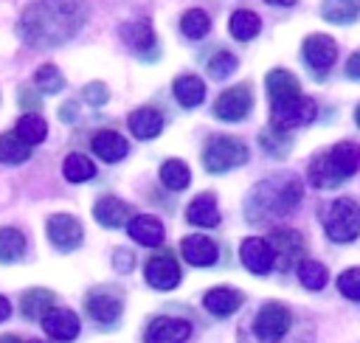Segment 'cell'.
Listing matches in <instances>:
<instances>
[{
    "label": "cell",
    "mask_w": 360,
    "mask_h": 343,
    "mask_svg": "<svg viewBox=\"0 0 360 343\" xmlns=\"http://www.w3.org/2000/svg\"><path fill=\"white\" fill-rule=\"evenodd\" d=\"M360 169V146L354 141H340L329 152H321L309 163V183L315 188H338Z\"/></svg>",
    "instance_id": "obj_2"
},
{
    "label": "cell",
    "mask_w": 360,
    "mask_h": 343,
    "mask_svg": "<svg viewBox=\"0 0 360 343\" xmlns=\"http://www.w3.org/2000/svg\"><path fill=\"white\" fill-rule=\"evenodd\" d=\"M127 231H129V236H132L138 245H146V247H158V245L163 242V236H166L163 222H160L158 216H149V214L132 216V219L127 222Z\"/></svg>",
    "instance_id": "obj_19"
},
{
    "label": "cell",
    "mask_w": 360,
    "mask_h": 343,
    "mask_svg": "<svg viewBox=\"0 0 360 343\" xmlns=\"http://www.w3.org/2000/svg\"><path fill=\"white\" fill-rule=\"evenodd\" d=\"M180 31L188 37V39H202L208 31H211V20L202 8H188L183 17H180Z\"/></svg>",
    "instance_id": "obj_36"
},
{
    "label": "cell",
    "mask_w": 360,
    "mask_h": 343,
    "mask_svg": "<svg viewBox=\"0 0 360 343\" xmlns=\"http://www.w3.org/2000/svg\"><path fill=\"white\" fill-rule=\"evenodd\" d=\"M87 14L84 0H34L22 8L17 34L31 48H56L82 31Z\"/></svg>",
    "instance_id": "obj_1"
},
{
    "label": "cell",
    "mask_w": 360,
    "mask_h": 343,
    "mask_svg": "<svg viewBox=\"0 0 360 343\" xmlns=\"http://www.w3.org/2000/svg\"><path fill=\"white\" fill-rule=\"evenodd\" d=\"M62 174H65L70 183H84V180H90V177L96 174V166H93V160H90L87 155L73 152V155L65 157V163H62Z\"/></svg>",
    "instance_id": "obj_34"
},
{
    "label": "cell",
    "mask_w": 360,
    "mask_h": 343,
    "mask_svg": "<svg viewBox=\"0 0 360 343\" xmlns=\"http://www.w3.org/2000/svg\"><path fill=\"white\" fill-rule=\"evenodd\" d=\"M45 231H48V239L59 250H76L82 245V236H84L82 222L76 216H70V214H53V216H48Z\"/></svg>",
    "instance_id": "obj_13"
},
{
    "label": "cell",
    "mask_w": 360,
    "mask_h": 343,
    "mask_svg": "<svg viewBox=\"0 0 360 343\" xmlns=\"http://www.w3.org/2000/svg\"><path fill=\"white\" fill-rule=\"evenodd\" d=\"M191 335V323L183 318H155L146 332H143V343H186Z\"/></svg>",
    "instance_id": "obj_14"
},
{
    "label": "cell",
    "mask_w": 360,
    "mask_h": 343,
    "mask_svg": "<svg viewBox=\"0 0 360 343\" xmlns=\"http://www.w3.org/2000/svg\"><path fill=\"white\" fill-rule=\"evenodd\" d=\"M84 309L87 315L96 321V323H115L121 309H124V298L118 290H110V287H98L93 290L87 298H84Z\"/></svg>",
    "instance_id": "obj_11"
},
{
    "label": "cell",
    "mask_w": 360,
    "mask_h": 343,
    "mask_svg": "<svg viewBox=\"0 0 360 343\" xmlns=\"http://www.w3.org/2000/svg\"><path fill=\"white\" fill-rule=\"evenodd\" d=\"M14 132H17L28 146H34V143L45 141V135H48V124H45L42 115H37V112H25V115L17 121Z\"/></svg>",
    "instance_id": "obj_32"
},
{
    "label": "cell",
    "mask_w": 360,
    "mask_h": 343,
    "mask_svg": "<svg viewBox=\"0 0 360 343\" xmlns=\"http://www.w3.org/2000/svg\"><path fill=\"white\" fill-rule=\"evenodd\" d=\"M84 98H87V104H93V107H101L107 98H110V93H107V87L101 84V82H90L84 90Z\"/></svg>",
    "instance_id": "obj_41"
},
{
    "label": "cell",
    "mask_w": 360,
    "mask_h": 343,
    "mask_svg": "<svg viewBox=\"0 0 360 343\" xmlns=\"http://www.w3.org/2000/svg\"><path fill=\"white\" fill-rule=\"evenodd\" d=\"M264 87H267L270 101H276V98H287V96L301 93L295 73H290V70H284V67H273V70L267 73V79H264Z\"/></svg>",
    "instance_id": "obj_28"
},
{
    "label": "cell",
    "mask_w": 360,
    "mask_h": 343,
    "mask_svg": "<svg viewBox=\"0 0 360 343\" xmlns=\"http://www.w3.org/2000/svg\"><path fill=\"white\" fill-rule=\"evenodd\" d=\"M93 216H96V222L104 225V228H121L124 222L132 219V208H129L124 200H118V197H101V200L93 205Z\"/></svg>",
    "instance_id": "obj_20"
},
{
    "label": "cell",
    "mask_w": 360,
    "mask_h": 343,
    "mask_svg": "<svg viewBox=\"0 0 360 343\" xmlns=\"http://www.w3.org/2000/svg\"><path fill=\"white\" fill-rule=\"evenodd\" d=\"M346 76L354 79V82H360V51H354V53L349 56V62H346Z\"/></svg>",
    "instance_id": "obj_42"
},
{
    "label": "cell",
    "mask_w": 360,
    "mask_h": 343,
    "mask_svg": "<svg viewBox=\"0 0 360 343\" xmlns=\"http://www.w3.org/2000/svg\"><path fill=\"white\" fill-rule=\"evenodd\" d=\"M267 245L273 247V256H276V267L278 270H290L292 264H301V256H304V236L298 231H290V228H276L267 239Z\"/></svg>",
    "instance_id": "obj_8"
},
{
    "label": "cell",
    "mask_w": 360,
    "mask_h": 343,
    "mask_svg": "<svg viewBox=\"0 0 360 343\" xmlns=\"http://www.w3.org/2000/svg\"><path fill=\"white\" fill-rule=\"evenodd\" d=\"M90 146H93V152H96L101 160H107V163H115V160L127 157V152H129V143H127L118 132H112V129L96 132Z\"/></svg>",
    "instance_id": "obj_23"
},
{
    "label": "cell",
    "mask_w": 360,
    "mask_h": 343,
    "mask_svg": "<svg viewBox=\"0 0 360 343\" xmlns=\"http://www.w3.org/2000/svg\"><path fill=\"white\" fill-rule=\"evenodd\" d=\"M301 56H304V62L309 65V70H312L315 76H323V73L335 65L338 45H335V39L326 37V34H309V37L304 39V45H301Z\"/></svg>",
    "instance_id": "obj_10"
},
{
    "label": "cell",
    "mask_w": 360,
    "mask_h": 343,
    "mask_svg": "<svg viewBox=\"0 0 360 343\" xmlns=\"http://www.w3.org/2000/svg\"><path fill=\"white\" fill-rule=\"evenodd\" d=\"M242 301H245V295H242L239 290H233V287H214V290H208V292L202 295V306H205L211 315H217V318L233 315V312L242 306Z\"/></svg>",
    "instance_id": "obj_18"
},
{
    "label": "cell",
    "mask_w": 360,
    "mask_h": 343,
    "mask_svg": "<svg viewBox=\"0 0 360 343\" xmlns=\"http://www.w3.org/2000/svg\"><path fill=\"white\" fill-rule=\"evenodd\" d=\"M172 93H174V98H177L183 107L191 110V107H197V104L205 98V84H202L200 76H194V73H183V76L174 79Z\"/></svg>",
    "instance_id": "obj_25"
},
{
    "label": "cell",
    "mask_w": 360,
    "mask_h": 343,
    "mask_svg": "<svg viewBox=\"0 0 360 343\" xmlns=\"http://www.w3.org/2000/svg\"><path fill=\"white\" fill-rule=\"evenodd\" d=\"M163 129V115L155 107H141L135 112H129V132L141 141H149L155 135H160Z\"/></svg>",
    "instance_id": "obj_24"
},
{
    "label": "cell",
    "mask_w": 360,
    "mask_h": 343,
    "mask_svg": "<svg viewBox=\"0 0 360 343\" xmlns=\"http://www.w3.org/2000/svg\"><path fill=\"white\" fill-rule=\"evenodd\" d=\"M34 82H37V87L42 93H59L65 87V79H62L56 65H39L37 73H34Z\"/></svg>",
    "instance_id": "obj_38"
},
{
    "label": "cell",
    "mask_w": 360,
    "mask_h": 343,
    "mask_svg": "<svg viewBox=\"0 0 360 343\" xmlns=\"http://www.w3.org/2000/svg\"><path fill=\"white\" fill-rule=\"evenodd\" d=\"M259 143H262V149H264L267 155L284 157V155L290 152V146H292V138H290V132H284V129H278V127L270 124L267 129L259 132Z\"/></svg>",
    "instance_id": "obj_33"
},
{
    "label": "cell",
    "mask_w": 360,
    "mask_h": 343,
    "mask_svg": "<svg viewBox=\"0 0 360 343\" xmlns=\"http://www.w3.org/2000/svg\"><path fill=\"white\" fill-rule=\"evenodd\" d=\"M290 329H292V312L278 301H267L253 315V326H250L256 343H281L287 340Z\"/></svg>",
    "instance_id": "obj_5"
},
{
    "label": "cell",
    "mask_w": 360,
    "mask_h": 343,
    "mask_svg": "<svg viewBox=\"0 0 360 343\" xmlns=\"http://www.w3.org/2000/svg\"><path fill=\"white\" fill-rule=\"evenodd\" d=\"M186 219L197 228H217L219 225V208H217V200L214 194H200L188 202L186 208Z\"/></svg>",
    "instance_id": "obj_22"
},
{
    "label": "cell",
    "mask_w": 360,
    "mask_h": 343,
    "mask_svg": "<svg viewBox=\"0 0 360 343\" xmlns=\"http://www.w3.org/2000/svg\"><path fill=\"white\" fill-rule=\"evenodd\" d=\"M326 278H329V273H326V267H323L321 261L307 259V261L298 264V281H301L307 290H323V287H326Z\"/></svg>",
    "instance_id": "obj_37"
},
{
    "label": "cell",
    "mask_w": 360,
    "mask_h": 343,
    "mask_svg": "<svg viewBox=\"0 0 360 343\" xmlns=\"http://www.w3.org/2000/svg\"><path fill=\"white\" fill-rule=\"evenodd\" d=\"M25 253V236L17 228H0V261L11 264L17 259H22Z\"/></svg>",
    "instance_id": "obj_31"
},
{
    "label": "cell",
    "mask_w": 360,
    "mask_h": 343,
    "mask_svg": "<svg viewBox=\"0 0 360 343\" xmlns=\"http://www.w3.org/2000/svg\"><path fill=\"white\" fill-rule=\"evenodd\" d=\"M115 267H118V270H129V267H132V256H129L127 250H118V253H115Z\"/></svg>",
    "instance_id": "obj_43"
},
{
    "label": "cell",
    "mask_w": 360,
    "mask_h": 343,
    "mask_svg": "<svg viewBox=\"0 0 360 343\" xmlns=\"http://www.w3.org/2000/svg\"><path fill=\"white\" fill-rule=\"evenodd\" d=\"M121 39H124L132 51L143 53V59H155V56H152V53H155V31H152V25H149L146 20L124 22V25H121Z\"/></svg>",
    "instance_id": "obj_17"
},
{
    "label": "cell",
    "mask_w": 360,
    "mask_h": 343,
    "mask_svg": "<svg viewBox=\"0 0 360 343\" xmlns=\"http://www.w3.org/2000/svg\"><path fill=\"white\" fill-rule=\"evenodd\" d=\"M338 290L352 298V301H360V267H349L338 276Z\"/></svg>",
    "instance_id": "obj_40"
},
{
    "label": "cell",
    "mask_w": 360,
    "mask_h": 343,
    "mask_svg": "<svg viewBox=\"0 0 360 343\" xmlns=\"http://www.w3.org/2000/svg\"><path fill=\"white\" fill-rule=\"evenodd\" d=\"M31 343H45V340H31Z\"/></svg>",
    "instance_id": "obj_49"
},
{
    "label": "cell",
    "mask_w": 360,
    "mask_h": 343,
    "mask_svg": "<svg viewBox=\"0 0 360 343\" xmlns=\"http://www.w3.org/2000/svg\"><path fill=\"white\" fill-rule=\"evenodd\" d=\"M239 256H242V264H245L250 273H256V276H264V273H270V270L276 267L273 247H270L267 239H262V236L245 239L242 247H239Z\"/></svg>",
    "instance_id": "obj_15"
},
{
    "label": "cell",
    "mask_w": 360,
    "mask_h": 343,
    "mask_svg": "<svg viewBox=\"0 0 360 343\" xmlns=\"http://www.w3.org/2000/svg\"><path fill=\"white\" fill-rule=\"evenodd\" d=\"M253 107V96L248 84H233L214 101V115L222 121H242Z\"/></svg>",
    "instance_id": "obj_12"
},
{
    "label": "cell",
    "mask_w": 360,
    "mask_h": 343,
    "mask_svg": "<svg viewBox=\"0 0 360 343\" xmlns=\"http://www.w3.org/2000/svg\"><path fill=\"white\" fill-rule=\"evenodd\" d=\"M28 157H31V146H28L17 132L0 135V163L17 166V163H25Z\"/></svg>",
    "instance_id": "obj_30"
},
{
    "label": "cell",
    "mask_w": 360,
    "mask_h": 343,
    "mask_svg": "<svg viewBox=\"0 0 360 343\" xmlns=\"http://www.w3.org/2000/svg\"><path fill=\"white\" fill-rule=\"evenodd\" d=\"M8 315H11V304H8V298H3V295H0V323H3Z\"/></svg>",
    "instance_id": "obj_45"
},
{
    "label": "cell",
    "mask_w": 360,
    "mask_h": 343,
    "mask_svg": "<svg viewBox=\"0 0 360 343\" xmlns=\"http://www.w3.org/2000/svg\"><path fill=\"white\" fill-rule=\"evenodd\" d=\"M180 253H183V259H186L188 264H194V267H211V264L217 261V256H219L214 239H208V236H202V233L186 236V239L180 242Z\"/></svg>",
    "instance_id": "obj_16"
},
{
    "label": "cell",
    "mask_w": 360,
    "mask_h": 343,
    "mask_svg": "<svg viewBox=\"0 0 360 343\" xmlns=\"http://www.w3.org/2000/svg\"><path fill=\"white\" fill-rule=\"evenodd\" d=\"M228 28H231V37L233 39H239V42H248V39H253L256 34H259V28H262V20L250 11V8H236L233 14H231V22H228Z\"/></svg>",
    "instance_id": "obj_29"
},
{
    "label": "cell",
    "mask_w": 360,
    "mask_h": 343,
    "mask_svg": "<svg viewBox=\"0 0 360 343\" xmlns=\"http://www.w3.org/2000/svg\"><path fill=\"white\" fill-rule=\"evenodd\" d=\"M42 326H45V335L53 340H73L79 335V318L70 309H51L42 318Z\"/></svg>",
    "instance_id": "obj_21"
},
{
    "label": "cell",
    "mask_w": 360,
    "mask_h": 343,
    "mask_svg": "<svg viewBox=\"0 0 360 343\" xmlns=\"http://www.w3.org/2000/svg\"><path fill=\"white\" fill-rule=\"evenodd\" d=\"M53 309V292L51 290H42V287H34L28 292H22L20 298V312L22 318H31V321H42L48 312Z\"/></svg>",
    "instance_id": "obj_26"
},
{
    "label": "cell",
    "mask_w": 360,
    "mask_h": 343,
    "mask_svg": "<svg viewBox=\"0 0 360 343\" xmlns=\"http://www.w3.org/2000/svg\"><path fill=\"white\" fill-rule=\"evenodd\" d=\"M321 17L335 25H349L360 17V0H323Z\"/></svg>",
    "instance_id": "obj_27"
},
{
    "label": "cell",
    "mask_w": 360,
    "mask_h": 343,
    "mask_svg": "<svg viewBox=\"0 0 360 343\" xmlns=\"http://www.w3.org/2000/svg\"><path fill=\"white\" fill-rule=\"evenodd\" d=\"M236 70V56L231 53V51H217L211 59H208V73L214 76V79H225V76H231Z\"/></svg>",
    "instance_id": "obj_39"
},
{
    "label": "cell",
    "mask_w": 360,
    "mask_h": 343,
    "mask_svg": "<svg viewBox=\"0 0 360 343\" xmlns=\"http://www.w3.org/2000/svg\"><path fill=\"white\" fill-rule=\"evenodd\" d=\"M143 276H146L149 287H155V290H174L180 284V276L183 273H180L177 259L169 250H160V253H155V256L146 259Z\"/></svg>",
    "instance_id": "obj_9"
},
{
    "label": "cell",
    "mask_w": 360,
    "mask_h": 343,
    "mask_svg": "<svg viewBox=\"0 0 360 343\" xmlns=\"http://www.w3.org/2000/svg\"><path fill=\"white\" fill-rule=\"evenodd\" d=\"M20 104H25V107H37L39 101H37V96H34L31 90H25V87H22V90H20Z\"/></svg>",
    "instance_id": "obj_44"
},
{
    "label": "cell",
    "mask_w": 360,
    "mask_h": 343,
    "mask_svg": "<svg viewBox=\"0 0 360 343\" xmlns=\"http://www.w3.org/2000/svg\"><path fill=\"white\" fill-rule=\"evenodd\" d=\"M248 163V146L233 135H211L202 149V166L214 174Z\"/></svg>",
    "instance_id": "obj_4"
},
{
    "label": "cell",
    "mask_w": 360,
    "mask_h": 343,
    "mask_svg": "<svg viewBox=\"0 0 360 343\" xmlns=\"http://www.w3.org/2000/svg\"><path fill=\"white\" fill-rule=\"evenodd\" d=\"M160 180H163V186L166 188H172V191H183L188 183H191V172H188V166L183 163V160H166L163 166H160Z\"/></svg>",
    "instance_id": "obj_35"
},
{
    "label": "cell",
    "mask_w": 360,
    "mask_h": 343,
    "mask_svg": "<svg viewBox=\"0 0 360 343\" xmlns=\"http://www.w3.org/2000/svg\"><path fill=\"white\" fill-rule=\"evenodd\" d=\"M323 231L332 242L343 245L360 236V205L349 197H340L329 205L326 216H323Z\"/></svg>",
    "instance_id": "obj_6"
},
{
    "label": "cell",
    "mask_w": 360,
    "mask_h": 343,
    "mask_svg": "<svg viewBox=\"0 0 360 343\" xmlns=\"http://www.w3.org/2000/svg\"><path fill=\"white\" fill-rule=\"evenodd\" d=\"M264 3H270V6H292L295 0H264Z\"/></svg>",
    "instance_id": "obj_47"
},
{
    "label": "cell",
    "mask_w": 360,
    "mask_h": 343,
    "mask_svg": "<svg viewBox=\"0 0 360 343\" xmlns=\"http://www.w3.org/2000/svg\"><path fill=\"white\" fill-rule=\"evenodd\" d=\"M354 124L360 127V104H357V110H354Z\"/></svg>",
    "instance_id": "obj_48"
},
{
    "label": "cell",
    "mask_w": 360,
    "mask_h": 343,
    "mask_svg": "<svg viewBox=\"0 0 360 343\" xmlns=\"http://www.w3.org/2000/svg\"><path fill=\"white\" fill-rule=\"evenodd\" d=\"M318 115V107L309 96H287V98H276L270 101V121L273 127L278 129H292V127H304V124H312Z\"/></svg>",
    "instance_id": "obj_7"
},
{
    "label": "cell",
    "mask_w": 360,
    "mask_h": 343,
    "mask_svg": "<svg viewBox=\"0 0 360 343\" xmlns=\"http://www.w3.org/2000/svg\"><path fill=\"white\" fill-rule=\"evenodd\" d=\"M301 200V180L298 177H276L264 180L253 188L248 200V216L253 222L267 216H284L290 214Z\"/></svg>",
    "instance_id": "obj_3"
},
{
    "label": "cell",
    "mask_w": 360,
    "mask_h": 343,
    "mask_svg": "<svg viewBox=\"0 0 360 343\" xmlns=\"http://www.w3.org/2000/svg\"><path fill=\"white\" fill-rule=\"evenodd\" d=\"M0 343H22V340H20L17 335H3V337H0Z\"/></svg>",
    "instance_id": "obj_46"
}]
</instances>
